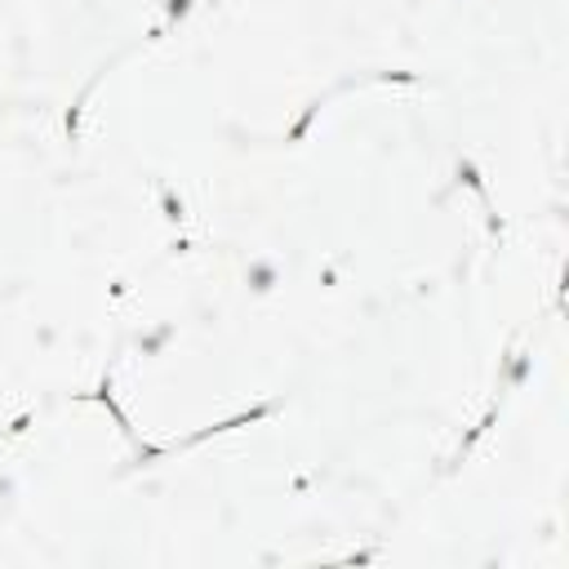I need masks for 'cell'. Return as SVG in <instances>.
Listing matches in <instances>:
<instances>
[{"label": "cell", "mask_w": 569, "mask_h": 569, "mask_svg": "<svg viewBox=\"0 0 569 569\" xmlns=\"http://www.w3.org/2000/svg\"><path fill=\"white\" fill-rule=\"evenodd\" d=\"M329 302L240 249L182 236L116 293L102 400L138 449H169L276 409Z\"/></svg>", "instance_id": "obj_1"}, {"label": "cell", "mask_w": 569, "mask_h": 569, "mask_svg": "<svg viewBox=\"0 0 569 569\" xmlns=\"http://www.w3.org/2000/svg\"><path fill=\"white\" fill-rule=\"evenodd\" d=\"M182 236L173 200L71 116L0 102V271L124 289Z\"/></svg>", "instance_id": "obj_2"}, {"label": "cell", "mask_w": 569, "mask_h": 569, "mask_svg": "<svg viewBox=\"0 0 569 569\" xmlns=\"http://www.w3.org/2000/svg\"><path fill=\"white\" fill-rule=\"evenodd\" d=\"M422 0H196L182 9L253 142L284 138L320 98L400 76Z\"/></svg>", "instance_id": "obj_3"}, {"label": "cell", "mask_w": 569, "mask_h": 569, "mask_svg": "<svg viewBox=\"0 0 569 569\" xmlns=\"http://www.w3.org/2000/svg\"><path fill=\"white\" fill-rule=\"evenodd\" d=\"M116 284L0 271V436L40 409L102 391Z\"/></svg>", "instance_id": "obj_4"}, {"label": "cell", "mask_w": 569, "mask_h": 569, "mask_svg": "<svg viewBox=\"0 0 569 569\" xmlns=\"http://www.w3.org/2000/svg\"><path fill=\"white\" fill-rule=\"evenodd\" d=\"M191 0H0V102L71 116L98 76Z\"/></svg>", "instance_id": "obj_5"}, {"label": "cell", "mask_w": 569, "mask_h": 569, "mask_svg": "<svg viewBox=\"0 0 569 569\" xmlns=\"http://www.w3.org/2000/svg\"><path fill=\"white\" fill-rule=\"evenodd\" d=\"M191 4H196V0H191Z\"/></svg>", "instance_id": "obj_6"}]
</instances>
